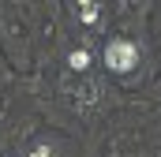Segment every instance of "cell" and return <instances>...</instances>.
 Listing matches in <instances>:
<instances>
[{"instance_id":"cell-1","label":"cell","mask_w":161,"mask_h":157,"mask_svg":"<svg viewBox=\"0 0 161 157\" xmlns=\"http://www.w3.org/2000/svg\"><path fill=\"white\" fill-rule=\"evenodd\" d=\"M105 64H109V71H135V64H139V49H135V41H124V38H113L105 45Z\"/></svg>"},{"instance_id":"cell-2","label":"cell","mask_w":161,"mask_h":157,"mask_svg":"<svg viewBox=\"0 0 161 157\" xmlns=\"http://www.w3.org/2000/svg\"><path fill=\"white\" fill-rule=\"evenodd\" d=\"M71 8H75V15H79L86 26H97V23H101V19H97V15H101V8H97V4H90V0H75Z\"/></svg>"},{"instance_id":"cell-3","label":"cell","mask_w":161,"mask_h":157,"mask_svg":"<svg viewBox=\"0 0 161 157\" xmlns=\"http://www.w3.org/2000/svg\"><path fill=\"white\" fill-rule=\"evenodd\" d=\"M68 64H71V71H86V68H90V52H86V49H75V52L68 56Z\"/></svg>"},{"instance_id":"cell-4","label":"cell","mask_w":161,"mask_h":157,"mask_svg":"<svg viewBox=\"0 0 161 157\" xmlns=\"http://www.w3.org/2000/svg\"><path fill=\"white\" fill-rule=\"evenodd\" d=\"M30 157H53V150L49 146H38V150H30Z\"/></svg>"}]
</instances>
